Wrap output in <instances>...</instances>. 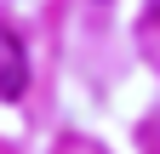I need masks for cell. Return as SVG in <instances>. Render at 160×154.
Masks as SVG:
<instances>
[{
    "label": "cell",
    "mask_w": 160,
    "mask_h": 154,
    "mask_svg": "<svg viewBox=\"0 0 160 154\" xmlns=\"http://www.w3.org/2000/svg\"><path fill=\"white\" fill-rule=\"evenodd\" d=\"M23 91H29V57H23V40L0 23V97L17 103Z\"/></svg>",
    "instance_id": "6da1fadb"
}]
</instances>
